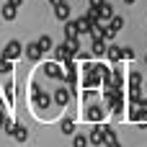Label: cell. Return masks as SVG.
<instances>
[{
	"instance_id": "7a4b0ae2",
	"label": "cell",
	"mask_w": 147,
	"mask_h": 147,
	"mask_svg": "<svg viewBox=\"0 0 147 147\" xmlns=\"http://www.w3.org/2000/svg\"><path fill=\"white\" fill-rule=\"evenodd\" d=\"M41 72H44V78H52V80H62V75H65V70L59 67V62H47L44 67H41Z\"/></svg>"
},
{
	"instance_id": "4316f807",
	"label": "cell",
	"mask_w": 147,
	"mask_h": 147,
	"mask_svg": "<svg viewBox=\"0 0 147 147\" xmlns=\"http://www.w3.org/2000/svg\"><path fill=\"white\" fill-rule=\"evenodd\" d=\"M75 57H78V59H83V62H88L93 54H90V52H85V49H78V54H75Z\"/></svg>"
},
{
	"instance_id": "5b68a950",
	"label": "cell",
	"mask_w": 147,
	"mask_h": 147,
	"mask_svg": "<svg viewBox=\"0 0 147 147\" xmlns=\"http://www.w3.org/2000/svg\"><path fill=\"white\" fill-rule=\"evenodd\" d=\"M83 119L96 124V121H101V119H103V111H101L98 106H93V103H85V114H83Z\"/></svg>"
},
{
	"instance_id": "cb8c5ba5",
	"label": "cell",
	"mask_w": 147,
	"mask_h": 147,
	"mask_svg": "<svg viewBox=\"0 0 147 147\" xmlns=\"http://www.w3.org/2000/svg\"><path fill=\"white\" fill-rule=\"evenodd\" d=\"M101 129H103V142H114V140H116L114 127H101Z\"/></svg>"
},
{
	"instance_id": "836d02e7",
	"label": "cell",
	"mask_w": 147,
	"mask_h": 147,
	"mask_svg": "<svg viewBox=\"0 0 147 147\" xmlns=\"http://www.w3.org/2000/svg\"><path fill=\"white\" fill-rule=\"evenodd\" d=\"M145 65H147V54H145Z\"/></svg>"
},
{
	"instance_id": "9a60e30c",
	"label": "cell",
	"mask_w": 147,
	"mask_h": 147,
	"mask_svg": "<svg viewBox=\"0 0 147 147\" xmlns=\"http://www.w3.org/2000/svg\"><path fill=\"white\" fill-rule=\"evenodd\" d=\"M75 26H78V34H88L93 23H90V21H88L85 16H83V18H75Z\"/></svg>"
},
{
	"instance_id": "5bb4252c",
	"label": "cell",
	"mask_w": 147,
	"mask_h": 147,
	"mask_svg": "<svg viewBox=\"0 0 147 147\" xmlns=\"http://www.w3.org/2000/svg\"><path fill=\"white\" fill-rule=\"evenodd\" d=\"M16 13H18V5H13V3H5V5H3V18H5V21H13Z\"/></svg>"
},
{
	"instance_id": "f1b7e54d",
	"label": "cell",
	"mask_w": 147,
	"mask_h": 147,
	"mask_svg": "<svg viewBox=\"0 0 147 147\" xmlns=\"http://www.w3.org/2000/svg\"><path fill=\"white\" fill-rule=\"evenodd\" d=\"M88 3H90V5H96V8H98V5H101V3H103V0H88Z\"/></svg>"
},
{
	"instance_id": "30bf717a",
	"label": "cell",
	"mask_w": 147,
	"mask_h": 147,
	"mask_svg": "<svg viewBox=\"0 0 147 147\" xmlns=\"http://www.w3.org/2000/svg\"><path fill=\"white\" fill-rule=\"evenodd\" d=\"M106 57H109V62H119L121 59V47H116V44H111V47H106Z\"/></svg>"
},
{
	"instance_id": "f546056e",
	"label": "cell",
	"mask_w": 147,
	"mask_h": 147,
	"mask_svg": "<svg viewBox=\"0 0 147 147\" xmlns=\"http://www.w3.org/2000/svg\"><path fill=\"white\" fill-rule=\"evenodd\" d=\"M8 3H13V5H21V3H23V0H8Z\"/></svg>"
},
{
	"instance_id": "6da1fadb",
	"label": "cell",
	"mask_w": 147,
	"mask_h": 147,
	"mask_svg": "<svg viewBox=\"0 0 147 147\" xmlns=\"http://www.w3.org/2000/svg\"><path fill=\"white\" fill-rule=\"evenodd\" d=\"M21 54H23V47H21V41L10 39V41L5 44V49H3V54H0V57H3V59H10V62H13V59H16V57H21Z\"/></svg>"
},
{
	"instance_id": "8fae6325",
	"label": "cell",
	"mask_w": 147,
	"mask_h": 147,
	"mask_svg": "<svg viewBox=\"0 0 147 147\" xmlns=\"http://www.w3.org/2000/svg\"><path fill=\"white\" fill-rule=\"evenodd\" d=\"M10 134H13L18 142H26V140H28V132H26V127H23V124H13Z\"/></svg>"
},
{
	"instance_id": "ac0fdd59",
	"label": "cell",
	"mask_w": 147,
	"mask_h": 147,
	"mask_svg": "<svg viewBox=\"0 0 147 147\" xmlns=\"http://www.w3.org/2000/svg\"><path fill=\"white\" fill-rule=\"evenodd\" d=\"M85 18H88L90 23H98V21H101V13H98V8H96V5H90V8H88V13H85Z\"/></svg>"
},
{
	"instance_id": "8992f818",
	"label": "cell",
	"mask_w": 147,
	"mask_h": 147,
	"mask_svg": "<svg viewBox=\"0 0 147 147\" xmlns=\"http://www.w3.org/2000/svg\"><path fill=\"white\" fill-rule=\"evenodd\" d=\"M23 54H26V59H28V62H39L44 52L39 49V44H28V47H23Z\"/></svg>"
},
{
	"instance_id": "3957f363",
	"label": "cell",
	"mask_w": 147,
	"mask_h": 147,
	"mask_svg": "<svg viewBox=\"0 0 147 147\" xmlns=\"http://www.w3.org/2000/svg\"><path fill=\"white\" fill-rule=\"evenodd\" d=\"M70 101H72V90L70 88H57L54 96H52V103H57V106H67Z\"/></svg>"
},
{
	"instance_id": "e575fe53",
	"label": "cell",
	"mask_w": 147,
	"mask_h": 147,
	"mask_svg": "<svg viewBox=\"0 0 147 147\" xmlns=\"http://www.w3.org/2000/svg\"><path fill=\"white\" fill-rule=\"evenodd\" d=\"M0 111H3V103H0Z\"/></svg>"
},
{
	"instance_id": "603a6c76",
	"label": "cell",
	"mask_w": 147,
	"mask_h": 147,
	"mask_svg": "<svg viewBox=\"0 0 147 147\" xmlns=\"http://www.w3.org/2000/svg\"><path fill=\"white\" fill-rule=\"evenodd\" d=\"M140 83H142V72L134 70V72L129 75V88H140Z\"/></svg>"
},
{
	"instance_id": "7402d4cb",
	"label": "cell",
	"mask_w": 147,
	"mask_h": 147,
	"mask_svg": "<svg viewBox=\"0 0 147 147\" xmlns=\"http://www.w3.org/2000/svg\"><path fill=\"white\" fill-rule=\"evenodd\" d=\"M90 142H88V137L85 134H75L72 137V147H88Z\"/></svg>"
},
{
	"instance_id": "83f0119b",
	"label": "cell",
	"mask_w": 147,
	"mask_h": 147,
	"mask_svg": "<svg viewBox=\"0 0 147 147\" xmlns=\"http://www.w3.org/2000/svg\"><path fill=\"white\" fill-rule=\"evenodd\" d=\"M106 147H121V145H119V140H114V142H106Z\"/></svg>"
},
{
	"instance_id": "ba28073f",
	"label": "cell",
	"mask_w": 147,
	"mask_h": 147,
	"mask_svg": "<svg viewBox=\"0 0 147 147\" xmlns=\"http://www.w3.org/2000/svg\"><path fill=\"white\" fill-rule=\"evenodd\" d=\"M78 36H80V34H78L75 21H70V18H67V21H65V39H67V41H72V39H78Z\"/></svg>"
},
{
	"instance_id": "2e32d148",
	"label": "cell",
	"mask_w": 147,
	"mask_h": 147,
	"mask_svg": "<svg viewBox=\"0 0 147 147\" xmlns=\"http://www.w3.org/2000/svg\"><path fill=\"white\" fill-rule=\"evenodd\" d=\"M36 44H39V49H41L44 54L54 49V47H52V36H39V41H36Z\"/></svg>"
},
{
	"instance_id": "52a82bcc",
	"label": "cell",
	"mask_w": 147,
	"mask_h": 147,
	"mask_svg": "<svg viewBox=\"0 0 147 147\" xmlns=\"http://www.w3.org/2000/svg\"><path fill=\"white\" fill-rule=\"evenodd\" d=\"M70 13H72V10H70V5H67L65 0H62L59 5H54V16H57L59 21H67V18H70Z\"/></svg>"
},
{
	"instance_id": "e0dca14e",
	"label": "cell",
	"mask_w": 147,
	"mask_h": 147,
	"mask_svg": "<svg viewBox=\"0 0 147 147\" xmlns=\"http://www.w3.org/2000/svg\"><path fill=\"white\" fill-rule=\"evenodd\" d=\"M121 26H124V18H121V16H114V18L109 21V28H111L114 34H119V31H121Z\"/></svg>"
},
{
	"instance_id": "d4e9b609",
	"label": "cell",
	"mask_w": 147,
	"mask_h": 147,
	"mask_svg": "<svg viewBox=\"0 0 147 147\" xmlns=\"http://www.w3.org/2000/svg\"><path fill=\"white\" fill-rule=\"evenodd\" d=\"M93 98H96V88H85V93H83V101H85V103H90Z\"/></svg>"
},
{
	"instance_id": "d6a6232c",
	"label": "cell",
	"mask_w": 147,
	"mask_h": 147,
	"mask_svg": "<svg viewBox=\"0 0 147 147\" xmlns=\"http://www.w3.org/2000/svg\"><path fill=\"white\" fill-rule=\"evenodd\" d=\"M145 93H147V80H145Z\"/></svg>"
},
{
	"instance_id": "7c38bea8",
	"label": "cell",
	"mask_w": 147,
	"mask_h": 147,
	"mask_svg": "<svg viewBox=\"0 0 147 147\" xmlns=\"http://www.w3.org/2000/svg\"><path fill=\"white\" fill-rule=\"evenodd\" d=\"M88 142H90V145H106V142H103V129H101V127H93V132L88 134Z\"/></svg>"
},
{
	"instance_id": "1f68e13d",
	"label": "cell",
	"mask_w": 147,
	"mask_h": 147,
	"mask_svg": "<svg viewBox=\"0 0 147 147\" xmlns=\"http://www.w3.org/2000/svg\"><path fill=\"white\" fill-rule=\"evenodd\" d=\"M124 3H127V5H134V3H137V0H124Z\"/></svg>"
},
{
	"instance_id": "44dd1931",
	"label": "cell",
	"mask_w": 147,
	"mask_h": 147,
	"mask_svg": "<svg viewBox=\"0 0 147 147\" xmlns=\"http://www.w3.org/2000/svg\"><path fill=\"white\" fill-rule=\"evenodd\" d=\"M62 132L65 134H75V121L67 116V119H62Z\"/></svg>"
},
{
	"instance_id": "9c48e42d",
	"label": "cell",
	"mask_w": 147,
	"mask_h": 147,
	"mask_svg": "<svg viewBox=\"0 0 147 147\" xmlns=\"http://www.w3.org/2000/svg\"><path fill=\"white\" fill-rule=\"evenodd\" d=\"M90 54H93V57H103V54H106V41H103V39H93Z\"/></svg>"
},
{
	"instance_id": "484cf974",
	"label": "cell",
	"mask_w": 147,
	"mask_h": 147,
	"mask_svg": "<svg viewBox=\"0 0 147 147\" xmlns=\"http://www.w3.org/2000/svg\"><path fill=\"white\" fill-rule=\"evenodd\" d=\"M121 59H134V49H129V47H121Z\"/></svg>"
},
{
	"instance_id": "ffe728a7",
	"label": "cell",
	"mask_w": 147,
	"mask_h": 147,
	"mask_svg": "<svg viewBox=\"0 0 147 147\" xmlns=\"http://www.w3.org/2000/svg\"><path fill=\"white\" fill-rule=\"evenodd\" d=\"M3 93H5V101L13 103V80H5L3 83Z\"/></svg>"
},
{
	"instance_id": "d6986e66",
	"label": "cell",
	"mask_w": 147,
	"mask_h": 147,
	"mask_svg": "<svg viewBox=\"0 0 147 147\" xmlns=\"http://www.w3.org/2000/svg\"><path fill=\"white\" fill-rule=\"evenodd\" d=\"M103 28H106V26L93 23V26H90V31H88V34H90V39H103Z\"/></svg>"
},
{
	"instance_id": "277c9868",
	"label": "cell",
	"mask_w": 147,
	"mask_h": 147,
	"mask_svg": "<svg viewBox=\"0 0 147 147\" xmlns=\"http://www.w3.org/2000/svg\"><path fill=\"white\" fill-rule=\"evenodd\" d=\"M34 106H36V109H41V111H44V109H49V106H52V93H47V90H41V88H39V90L34 93Z\"/></svg>"
},
{
	"instance_id": "4dcf8cb0",
	"label": "cell",
	"mask_w": 147,
	"mask_h": 147,
	"mask_svg": "<svg viewBox=\"0 0 147 147\" xmlns=\"http://www.w3.org/2000/svg\"><path fill=\"white\" fill-rule=\"evenodd\" d=\"M49 3H52V8H54V5H59V3H62V0H49Z\"/></svg>"
},
{
	"instance_id": "4fadbf2b",
	"label": "cell",
	"mask_w": 147,
	"mask_h": 147,
	"mask_svg": "<svg viewBox=\"0 0 147 147\" xmlns=\"http://www.w3.org/2000/svg\"><path fill=\"white\" fill-rule=\"evenodd\" d=\"M98 13H101V21H111V18H114V8H111L106 0L98 5Z\"/></svg>"
}]
</instances>
